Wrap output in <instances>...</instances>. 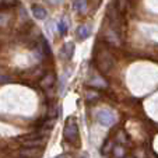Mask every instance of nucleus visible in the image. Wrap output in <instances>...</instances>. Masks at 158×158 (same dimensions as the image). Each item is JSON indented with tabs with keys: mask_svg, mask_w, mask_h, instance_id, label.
<instances>
[{
	"mask_svg": "<svg viewBox=\"0 0 158 158\" xmlns=\"http://www.w3.org/2000/svg\"><path fill=\"white\" fill-rule=\"evenodd\" d=\"M80 158H88V157H87V155H85V154H84V155H81V157H80Z\"/></svg>",
	"mask_w": 158,
	"mask_h": 158,
	"instance_id": "obj_20",
	"label": "nucleus"
},
{
	"mask_svg": "<svg viewBox=\"0 0 158 158\" xmlns=\"http://www.w3.org/2000/svg\"><path fill=\"white\" fill-rule=\"evenodd\" d=\"M85 98H87V101H95V99L99 98V94L97 91H94V89H89V91H87Z\"/></svg>",
	"mask_w": 158,
	"mask_h": 158,
	"instance_id": "obj_15",
	"label": "nucleus"
},
{
	"mask_svg": "<svg viewBox=\"0 0 158 158\" xmlns=\"http://www.w3.org/2000/svg\"><path fill=\"white\" fill-rule=\"evenodd\" d=\"M125 158H136V157H131V155H127V157H125Z\"/></svg>",
	"mask_w": 158,
	"mask_h": 158,
	"instance_id": "obj_21",
	"label": "nucleus"
},
{
	"mask_svg": "<svg viewBox=\"0 0 158 158\" xmlns=\"http://www.w3.org/2000/svg\"><path fill=\"white\" fill-rule=\"evenodd\" d=\"M114 147H115L114 141H112V140H106V141H105V144L102 146V148H101L102 154H104V155L109 154V151H112V150H114Z\"/></svg>",
	"mask_w": 158,
	"mask_h": 158,
	"instance_id": "obj_14",
	"label": "nucleus"
},
{
	"mask_svg": "<svg viewBox=\"0 0 158 158\" xmlns=\"http://www.w3.org/2000/svg\"><path fill=\"white\" fill-rule=\"evenodd\" d=\"M114 154H115V157L116 158H125L126 157V150H125V146H120V144H118V146H115L114 147Z\"/></svg>",
	"mask_w": 158,
	"mask_h": 158,
	"instance_id": "obj_13",
	"label": "nucleus"
},
{
	"mask_svg": "<svg viewBox=\"0 0 158 158\" xmlns=\"http://www.w3.org/2000/svg\"><path fill=\"white\" fill-rule=\"evenodd\" d=\"M87 4H88V2H87V0H74V3H73V7H74L76 11L84 13V11L87 10Z\"/></svg>",
	"mask_w": 158,
	"mask_h": 158,
	"instance_id": "obj_12",
	"label": "nucleus"
},
{
	"mask_svg": "<svg viewBox=\"0 0 158 158\" xmlns=\"http://www.w3.org/2000/svg\"><path fill=\"white\" fill-rule=\"evenodd\" d=\"M56 158H67V155H64V154H62V155H57Z\"/></svg>",
	"mask_w": 158,
	"mask_h": 158,
	"instance_id": "obj_19",
	"label": "nucleus"
},
{
	"mask_svg": "<svg viewBox=\"0 0 158 158\" xmlns=\"http://www.w3.org/2000/svg\"><path fill=\"white\" fill-rule=\"evenodd\" d=\"M32 14H34V17L38 18V20H45L46 15H48V13L41 6H32Z\"/></svg>",
	"mask_w": 158,
	"mask_h": 158,
	"instance_id": "obj_8",
	"label": "nucleus"
},
{
	"mask_svg": "<svg viewBox=\"0 0 158 158\" xmlns=\"http://www.w3.org/2000/svg\"><path fill=\"white\" fill-rule=\"evenodd\" d=\"M41 148L38 147H24L20 150V157L21 158H38L41 157Z\"/></svg>",
	"mask_w": 158,
	"mask_h": 158,
	"instance_id": "obj_4",
	"label": "nucleus"
},
{
	"mask_svg": "<svg viewBox=\"0 0 158 158\" xmlns=\"http://www.w3.org/2000/svg\"><path fill=\"white\" fill-rule=\"evenodd\" d=\"M77 35L80 39H87L91 35V27L89 25H80L77 30Z\"/></svg>",
	"mask_w": 158,
	"mask_h": 158,
	"instance_id": "obj_9",
	"label": "nucleus"
},
{
	"mask_svg": "<svg viewBox=\"0 0 158 158\" xmlns=\"http://www.w3.org/2000/svg\"><path fill=\"white\" fill-rule=\"evenodd\" d=\"M94 57H95L97 67L99 69V72L101 73H109L110 70L114 69L115 57H114V55L105 48V46L98 45L97 49H95V55H94Z\"/></svg>",
	"mask_w": 158,
	"mask_h": 158,
	"instance_id": "obj_1",
	"label": "nucleus"
},
{
	"mask_svg": "<svg viewBox=\"0 0 158 158\" xmlns=\"http://www.w3.org/2000/svg\"><path fill=\"white\" fill-rule=\"evenodd\" d=\"M88 84L91 87H95V88H105V87H106V81H105L104 78H101L99 76H95V77H93L91 80H89Z\"/></svg>",
	"mask_w": 158,
	"mask_h": 158,
	"instance_id": "obj_10",
	"label": "nucleus"
},
{
	"mask_svg": "<svg viewBox=\"0 0 158 158\" xmlns=\"http://www.w3.org/2000/svg\"><path fill=\"white\" fill-rule=\"evenodd\" d=\"M55 80H56V78H55L53 73H46V74L42 77V80L39 81V85H41V88H44V89H49L53 87Z\"/></svg>",
	"mask_w": 158,
	"mask_h": 158,
	"instance_id": "obj_5",
	"label": "nucleus"
},
{
	"mask_svg": "<svg viewBox=\"0 0 158 158\" xmlns=\"http://www.w3.org/2000/svg\"><path fill=\"white\" fill-rule=\"evenodd\" d=\"M73 53H74V44L73 42H66L62 48V56L66 60H70L73 57Z\"/></svg>",
	"mask_w": 158,
	"mask_h": 158,
	"instance_id": "obj_6",
	"label": "nucleus"
},
{
	"mask_svg": "<svg viewBox=\"0 0 158 158\" xmlns=\"http://www.w3.org/2000/svg\"><path fill=\"white\" fill-rule=\"evenodd\" d=\"M42 46H44V53L45 55H51V46H49L48 41L42 36Z\"/></svg>",
	"mask_w": 158,
	"mask_h": 158,
	"instance_id": "obj_18",
	"label": "nucleus"
},
{
	"mask_svg": "<svg viewBox=\"0 0 158 158\" xmlns=\"http://www.w3.org/2000/svg\"><path fill=\"white\" fill-rule=\"evenodd\" d=\"M115 140H116V143H119L120 146H126V144L129 143L127 134H126L123 130H119V131H118L116 136H115Z\"/></svg>",
	"mask_w": 158,
	"mask_h": 158,
	"instance_id": "obj_11",
	"label": "nucleus"
},
{
	"mask_svg": "<svg viewBox=\"0 0 158 158\" xmlns=\"http://www.w3.org/2000/svg\"><path fill=\"white\" fill-rule=\"evenodd\" d=\"M63 136L72 144H76L78 141V125L74 118H69L66 120L64 129H63Z\"/></svg>",
	"mask_w": 158,
	"mask_h": 158,
	"instance_id": "obj_2",
	"label": "nucleus"
},
{
	"mask_svg": "<svg viewBox=\"0 0 158 158\" xmlns=\"http://www.w3.org/2000/svg\"><path fill=\"white\" fill-rule=\"evenodd\" d=\"M45 139L42 136H38V137H32V139H24L23 140V144L25 147H41L44 146Z\"/></svg>",
	"mask_w": 158,
	"mask_h": 158,
	"instance_id": "obj_7",
	"label": "nucleus"
},
{
	"mask_svg": "<svg viewBox=\"0 0 158 158\" xmlns=\"http://www.w3.org/2000/svg\"><path fill=\"white\" fill-rule=\"evenodd\" d=\"M57 30H59L60 35H64V34L67 32V23H66L64 20H62L59 24H57Z\"/></svg>",
	"mask_w": 158,
	"mask_h": 158,
	"instance_id": "obj_17",
	"label": "nucleus"
},
{
	"mask_svg": "<svg viewBox=\"0 0 158 158\" xmlns=\"http://www.w3.org/2000/svg\"><path fill=\"white\" fill-rule=\"evenodd\" d=\"M97 120L101 123L102 126H106V127H110L116 123V115L109 109H101L97 112Z\"/></svg>",
	"mask_w": 158,
	"mask_h": 158,
	"instance_id": "obj_3",
	"label": "nucleus"
},
{
	"mask_svg": "<svg viewBox=\"0 0 158 158\" xmlns=\"http://www.w3.org/2000/svg\"><path fill=\"white\" fill-rule=\"evenodd\" d=\"M116 3H115V6H116L118 11L119 13H123L126 9V4H127V0H115Z\"/></svg>",
	"mask_w": 158,
	"mask_h": 158,
	"instance_id": "obj_16",
	"label": "nucleus"
}]
</instances>
